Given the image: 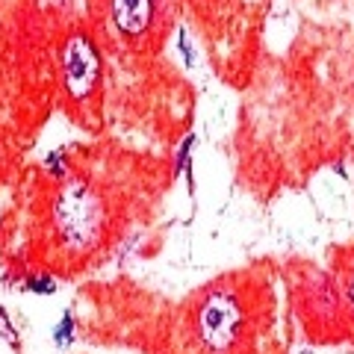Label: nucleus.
<instances>
[{
	"mask_svg": "<svg viewBox=\"0 0 354 354\" xmlns=\"http://www.w3.org/2000/svg\"><path fill=\"white\" fill-rule=\"evenodd\" d=\"M109 209L101 189L83 177H65L50 209L53 239L68 257H83L106 234Z\"/></svg>",
	"mask_w": 354,
	"mask_h": 354,
	"instance_id": "1",
	"label": "nucleus"
},
{
	"mask_svg": "<svg viewBox=\"0 0 354 354\" xmlns=\"http://www.w3.org/2000/svg\"><path fill=\"white\" fill-rule=\"evenodd\" d=\"M195 339L207 354H227L245 337V307L234 286L218 283L207 290L195 307Z\"/></svg>",
	"mask_w": 354,
	"mask_h": 354,
	"instance_id": "2",
	"label": "nucleus"
},
{
	"mask_svg": "<svg viewBox=\"0 0 354 354\" xmlns=\"http://www.w3.org/2000/svg\"><path fill=\"white\" fill-rule=\"evenodd\" d=\"M101 83V57L88 36L77 32L62 50V86L71 101H86Z\"/></svg>",
	"mask_w": 354,
	"mask_h": 354,
	"instance_id": "3",
	"label": "nucleus"
},
{
	"mask_svg": "<svg viewBox=\"0 0 354 354\" xmlns=\"http://www.w3.org/2000/svg\"><path fill=\"white\" fill-rule=\"evenodd\" d=\"M109 15L124 36H142L153 21V0H109Z\"/></svg>",
	"mask_w": 354,
	"mask_h": 354,
	"instance_id": "4",
	"label": "nucleus"
},
{
	"mask_svg": "<svg viewBox=\"0 0 354 354\" xmlns=\"http://www.w3.org/2000/svg\"><path fill=\"white\" fill-rule=\"evenodd\" d=\"M44 169H48V174L53 177V180H65V177H71V165H68V151L65 148H57L50 151L48 157H44Z\"/></svg>",
	"mask_w": 354,
	"mask_h": 354,
	"instance_id": "5",
	"label": "nucleus"
},
{
	"mask_svg": "<svg viewBox=\"0 0 354 354\" xmlns=\"http://www.w3.org/2000/svg\"><path fill=\"white\" fill-rule=\"evenodd\" d=\"M74 330H77V322H74V316L71 313H62V319L57 322V328H53V346L57 348H71V342H74Z\"/></svg>",
	"mask_w": 354,
	"mask_h": 354,
	"instance_id": "6",
	"label": "nucleus"
},
{
	"mask_svg": "<svg viewBox=\"0 0 354 354\" xmlns=\"http://www.w3.org/2000/svg\"><path fill=\"white\" fill-rule=\"evenodd\" d=\"M24 290L36 292V295H53L57 292V281H53L50 274H32V278L24 281Z\"/></svg>",
	"mask_w": 354,
	"mask_h": 354,
	"instance_id": "7",
	"label": "nucleus"
},
{
	"mask_svg": "<svg viewBox=\"0 0 354 354\" xmlns=\"http://www.w3.org/2000/svg\"><path fill=\"white\" fill-rule=\"evenodd\" d=\"M192 148H195V136L189 133L183 142H180V151H177V162H174V174H183L186 169H189L192 162Z\"/></svg>",
	"mask_w": 354,
	"mask_h": 354,
	"instance_id": "8",
	"label": "nucleus"
},
{
	"mask_svg": "<svg viewBox=\"0 0 354 354\" xmlns=\"http://www.w3.org/2000/svg\"><path fill=\"white\" fill-rule=\"evenodd\" d=\"M0 342H9L12 348L21 346V342H18V334H15L12 319H9V313H6V307H0Z\"/></svg>",
	"mask_w": 354,
	"mask_h": 354,
	"instance_id": "9",
	"label": "nucleus"
},
{
	"mask_svg": "<svg viewBox=\"0 0 354 354\" xmlns=\"http://www.w3.org/2000/svg\"><path fill=\"white\" fill-rule=\"evenodd\" d=\"M177 41H180V53H183V62L189 65H195V50H192V41H189V36H186V30H180L177 32Z\"/></svg>",
	"mask_w": 354,
	"mask_h": 354,
	"instance_id": "10",
	"label": "nucleus"
},
{
	"mask_svg": "<svg viewBox=\"0 0 354 354\" xmlns=\"http://www.w3.org/2000/svg\"><path fill=\"white\" fill-rule=\"evenodd\" d=\"M342 292H346V304H348V310L354 313V266H351L348 274H346V283H342Z\"/></svg>",
	"mask_w": 354,
	"mask_h": 354,
	"instance_id": "11",
	"label": "nucleus"
}]
</instances>
